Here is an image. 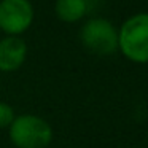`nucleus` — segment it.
<instances>
[{
  "instance_id": "nucleus-1",
  "label": "nucleus",
  "mask_w": 148,
  "mask_h": 148,
  "mask_svg": "<svg viewBox=\"0 0 148 148\" xmlns=\"http://www.w3.org/2000/svg\"><path fill=\"white\" fill-rule=\"evenodd\" d=\"M118 49L134 64H148V13H135L119 26Z\"/></svg>"
},
{
  "instance_id": "nucleus-2",
  "label": "nucleus",
  "mask_w": 148,
  "mask_h": 148,
  "mask_svg": "<svg viewBox=\"0 0 148 148\" xmlns=\"http://www.w3.org/2000/svg\"><path fill=\"white\" fill-rule=\"evenodd\" d=\"M10 142L16 148H48L53 142V127L38 115H16L8 127Z\"/></svg>"
},
{
  "instance_id": "nucleus-3",
  "label": "nucleus",
  "mask_w": 148,
  "mask_h": 148,
  "mask_svg": "<svg viewBox=\"0 0 148 148\" xmlns=\"http://www.w3.org/2000/svg\"><path fill=\"white\" fill-rule=\"evenodd\" d=\"M80 42L96 56H110L118 51V29L105 18H91L80 29Z\"/></svg>"
},
{
  "instance_id": "nucleus-4",
  "label": "nucleus",
  "mask_w": 148,
  "mask_h": 148,
  "mask_svg": "<svg viewBox=\"0 0 148 148\" xmlns=\"http://www.w3.org/2000/svg\"><path fill=\"white\" fill-rule=\"evenodd\" d=\"M35 11L30 0H0V30L21 37L32 26Z\"/></svg>"
},
{
  "instance_id": "nucleus-5",
  "label": "nucleus",
  "mask_w": 148,
  "mask_h": 148,
  "mask_svg": "<svg viewBox=\"0 0 148 148\" xmlns=\"http://www.w3.org/2000/svg\"><path fill=\"white\" fill-rule=\"evenodd\" d=\"M27 43L23 37L5 35L0 38V72L11 73L23 67L27 59Z\"/></svg>"
},
{
  "instance_id": "nucleus-6",
  "label": "nucleus",
  "mask_w": 148,
  "mask_h": 148,
  "mask_svg": "<svg viewBox=\"0 0 148 148\" xmlns=\"http://www.w3.org/2000/svg\"><path fill=\"white\" fill-rule=\"evenodd\" d=\"M88 13L86 0H56L54 14L65 24H75L81 21Z\"/></svg>"
},
{
  "instance_id": "nucleus-7",
  "label": "nucleus",
  "mask_w": 148,
  "mask_h": 148,
  "mask_svg": "<svg viewBox=\"0 0 148 148\" xmlns=\"http://www.w3.org/2000/svg\"><path fill=\"white\" fill-rule=\"evenodd\" d=\"M16 118L14 108L7 102H0V129H8Z\"/></svg>"
}]
</instances>
